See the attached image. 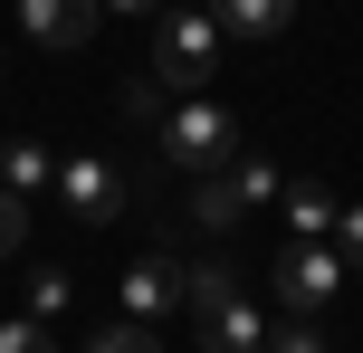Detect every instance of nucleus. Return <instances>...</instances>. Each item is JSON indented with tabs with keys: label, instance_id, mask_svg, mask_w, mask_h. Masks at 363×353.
<instances>
[{
	"label": "nucleus",
	"instance_id": "13",
	"mask_svg": "<svg viewBox=\"0 0 363 353\" xmlns=\"http://www.w3.org/2000/svg\"><path fill=\"white\" fill-rule=\"evenodd\" d=\"M67 306H77V277H67V267H29V316L48 325V316H67Z\"/></svg>",
	"mask_w": 363,
	"mask_h": 353
},
{
	"label": "nucleus",
	"instance_id": "15",
	"mask_svg": "<svg viewBox=\"0 0 363 353\" xmlns=\"http://www.w3.org/2000/svg\"><path fill=\"white\" fill-rule=\"evenodd\" d=\"M258 353H325V335H315V316H287V325H268Z\"/></svg>",
	"mask_w": 363,
	"mask_h": 353
},
{
	"label": "nucleus",
	"instance_id": "16",
	"mask_svg": "<svg viewBox=\"0 0 363 353\" xmlns=\"http://www.w3.org/2000/svg\"><path fill=\"white\" fill-rule=\"evenodd\" d=\"M19 248H29V201L0 182V258H19Z\"/></svg>",
	"mask_w": 363,
	"mask_h": 353
},
{
	"label": "nucleus",
	"instance_id": "9",
	"mask_svg": "<svg viewBox=\"0 0 363 353\" xmlns=\"http://www.w3.org/2000/svg\"><path fill=\"white\" fill-rule=\"evenodd\" d=\"M277 201H287L296 239H335V210H345V201H335L325 182H287V191H277Z\"/></svg>",
	"mask_w": 363,
	"mask_h": 353
},
{
	"label": "nucleus",
	"instance_id": "2",
	"mask_svg": "<svg viewBox=\"0 0 363 353\" xmlns=\"http://www.w3.org/2000/svg\"><path fill=\"white\" fill-rule=\"evenodd\" d=\"M153 153H163L182 182H201V172H220V163L239 153V125H230V105L191 96V105H163V125H153Z\"/></svg>",
	"mask_w": 363,
	"mask_h": 353
},
{
	"label": "nucleus",
	"instance_id": "14",
	"mask_svg": "<svg viewBox=\"0 0 363 353\" xmlns=\"http://www.w3.org/2000/svg\"><path fill=\"white\" fill-rule=\"evenodd\" d=\"M86 353H153V325L144 316H115L106 335H86Z\"/></svg>",
	"mask_w": 363,
	"mask_h": 353
},
{
	"label": "nucleus",
	"instance_id": "12",
	"mask_svg": "<svg viewBox=\"0 0 363 353\" xmlns=\"http://www.w3.org/2000/svg\"><path fill=\"white\" fill-rule=\"evenodd\" d=\"M191 210H201V229H230V220H239V182H230V163H220V172H201Z\"/></svg>",
	"mask_w": 363,
	"mask_h": 353
},
{
	"label": "nucleus",
	"instance_id": "18",
	"mask_svg": "<svg viewBox=\"0 0 363 353\" xmlns=\"http://www.w3.org/2000/svg\"><path fill=\"white\" fill-rule=\"evenodd\" d=\"M335 248H345V267H363V201L335 210Z\"/></svg>",
	"mask_w": 363,
	"mask_h": 353
},
{
	"label": "nucleus",
	"instance_id": "10",
	"mask_svg": "<svg viewBox=\"0 0 363 353\" xmlns=\"http://www.w3.org/2000/svg\"><path fill=\"white\" fill-rule=\"evenodd\" d=\"M0 182L29 201L38 182H57V153H48V144H0Z\"/></svg>",
	"mask_w": 363,
	"mask_h": 353
},
{
	"label": "nucleus",
	"instance_id": "4",
	"mask_svg": "<svg viewBox=\"0 0 363 353\" xmlns=\"http://www.w3.org/2000/svg\"><path fill=\"white\" fill-rule=\"evenodd\" d=\"M335 287H345V248H335V239L277 248V306H287V316H325Z\"/></svg>",
	"mask_w": 363,
	"mask_h": 353
},
{
	"label": "nucleus",
	"instance_id": "17",
	"mask_svg": "<svg viewBox=\"0 0 363 353\" xmlns=\"http://www.w3.org/2000/svg\"><path fill=\"white\" fill-rule=\"evenodd\" d=\"M0 353H57V344H48L38 316H10V325H0Z\"/></svg>",
	"mask_w": 363,
	"mask_h": 353
},
{
	"label": "nucleus",
	"instance_id": "7",
	"mask_svg": "<svg viewBox=\"0 0 363 353\" xmlns=\"http://www.w3.org/2000/svg\"><path fill=\"white\" fill-rule=\"evenodd\" d=\"M96 19H106V0H19V29L38 48H86Z\"/></svg>",
	"mask_w": 363,
	"mask_h": 353
},
{
	"label": "nucleus",
	"instance_id": "8",
	"mask_svg": "<svg viewBox=\"0 0 363 353\" xmlns=\"http://www.w3.org/2000/svg\"><path fill=\"white\" fill-rule=\"evenodd\" d=\"M211 19H220L230 38H277V29L296 19V0H211Z\"/></svg>",
	"mask_w": 363,
	"mask_h": 353
},
{
	"label": "nucleus",
	"instance_id": "1",
	"mask_svg": "<svg viewBox=\"0 0 363 353\" xmlns=\"http://www.w3.org/2000/svg\"><path fill=\"white\" fill-rule=\"evenodd\" d=\"M182 306H191L201 353H258V344H268V325H258V306H249V287H239L230 258L191 267V277H182Z\"/></svg>",
	"mask_w": 363,
	"mask_h": 353
},
{
	"label": "nucleus",
	"instance_id": "19",
	"mask_svg": "<svg viewBox=\"0 0 363 353\" xmlns=\"http://www.w3.org/2000/svg\"><path fill=\"white\" fill-rule=\"evenodd\" d=\"M106 10H125V19H153V10H163V0H106Z\"/></svg>",
	"mask_w": 363,
	"mask_h": 353
},
{
	"label": "nucleus",
	"instance_id": "5",
	"mask_svg": "<svg viewBox=\"0 0 363 353\" xmlns=\"http://www.w3.org/2000/svg\"><path fill=\"white\" fill-rule=\"evenodd\" d=\"M57 201H67V220H115L125 210V172L77 153V163H57Z\"/></svg>",
	"mask_w": 363,
	"mask_h": 353
},
{
	"label": "nucleus",
	"instance_id": "3",
	"mask_svg": "<svg viewBox=\"0 0 363 353\" xmlns=\"http://www.w3.org/2000/svg\"><path fill=\"white\" fill-rule=\"evenodd\" d=\"M220 19L211 10H153V86H182V96H201L211 86V67H220Z\"/></svg>",
	"mask_w": 363,
	"mask_h": 353
},
{
	"label": "nucleus",
	"instance_id": "11",
	"mask_svg": "<svg viewBox=\"0 0 363 353\" xmlns=\"http://www.w3.org/2000/svg\"><path fill=\"white\" fill-rule=\"evenodd\" d=\"M230 182H239V210H258V201H277V191H287V172L258 163V153H230Z\"/></svg>",
	"mask_w": 363,
	"mask_h": 353
},
{
	"label": "nucleus",
	"instance_id": "6",
	"mask_svg": "<svg viewBox=\"0 0 363 353\" xmlns=\"http://www.w3.org/2000/svg\"><path fill=\"white\" fill-rule=\"evenodd\" d=\"M182 277H191V267H182V258H163V248H144V258L125 267V316L163 325L172 306H182Z\"/></svg>",
	"mask_w": 363,
	"mask_h": 353
}]
</instances>
